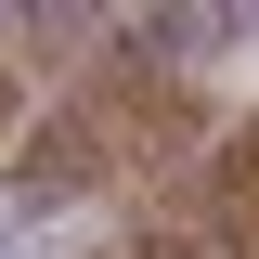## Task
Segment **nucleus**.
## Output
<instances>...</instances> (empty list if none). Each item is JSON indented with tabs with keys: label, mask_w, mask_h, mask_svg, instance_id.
<instances>
[{
	"label": "nucleus",
	"mask_w": 259,
	"mask_h": 259,
	"mask_svg": "<svg viewBox=\"0 0 259 259\" xmlns=\"http://www.w3.org/2000/svg\"><path fill=\"white\" fill-rule=\"evenodd\" d=\"M65 259H207V246L182 233V207H117V221H91Z\"/></svg>",
	"instance_id": "obj_2"
},
{
	"label": "nucleus",
	"mask_w": 259,
	"mask_h": 259,
	"mask_svg": "<svg viewBox=\"0 0 259 259\" xmlns=\"http://www.w3.org/2000/svg\"><path fill=\"white\" fill-rule=\"evenodd\" d=\"M182 233H194L207 259H259V117L221 130V143L194 156V182H182Z\"/></svg>",
	"instance_id": "obj_1"
}]
</instances>
